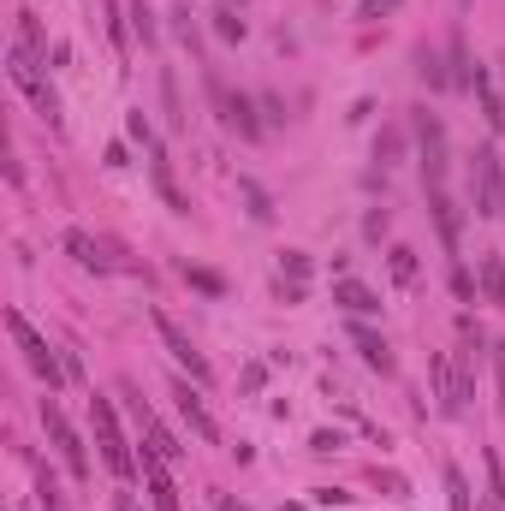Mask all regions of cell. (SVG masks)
I'll return each mask as SVG.
<instances>
[{"label":"cell","mask_w":505,"mask_h":511,"mask_svg":"<svg viewBox=\"0 0 505 511\" xmlns=\"http://www.w3.org/2000/svg\"><path fill=\"white\" fill-rule=\"evenodd\" d=\"M410 138H416V167H422V185L428 191H446V125L440 114H428V107H410Z\"/></svg>","instance_id":"obj_1"},{"label":"cell","mask_w":505,"mask_h":511,"mask_svg":"<svg viewBox=\"0 0 505 511\" xmlns=\"http://www.w3.org/2000/svg\"><path fill=\"white\" fill-rule=\"evenodd\" d=\"M90 422H96V446H101V464L119 476V482H131L143 464L131 458V446H125V434H119V416H114V398L90 393Z\"/></svg>","instance_id":"obj_2"},{"label":"cell","mask_w":505,"mask_h":511,"mask_svg":"<svg viewBox=\"0 0 505 511\" xmlns=\"http://www.w3.org/2000/svg\"><path fill=\"white\" fill-rule=\"evenodd\" d=\"M6 334L19 339V351H24V363H30V374H36L42 387L54 393L59 381H66V357H54V345H48L30 321H24V310H6Z\"/></svg>","instance_id":"obj_3"},{"label":"cell","mask_w":505,"mask_h":511,"mask_svg":"<svg viewBox=\"0 0 505 511\" xmlns=\"http://www.w3.org/2000/svg\"><path fill=\"white\" fill-rule=\"evenodd\" d=\"M469 191H476V215L482 220L505 215V167H500L493 149H476V161H469Z\"/></svg>","instance_id":"obj_4"},{"label":"cell","mask_w":505,"mask_h":511,"mask_svg":"<svg viewBox=\"0 0 505 511\" xmlns=\"http://www.w3.org/2000/svg\"><path fill=\"white\" fill-rule=\"evenodd\" d=\"M428 374H434V398H440V416H464L469 411V369L464 363H452L446 351H434L428 357Z\"/></svg>","instance_id":"obj_5"},{"label":"cell","mask_w":505,"mask_h":511,"mask_svg":"<svg viewBox=\"0 0 505 511\" xmlns=\"http://www.w3.org/2000/svg\"><path fill=\"white\" fill-rule=\"evenodd\" d=\"M155 334H161V345L173 351V363H178V369L191 374L196 387H209V381H214L209 357L196 351V345H191V334H185V327H178V321H173V315H167V310H155Z\"/></svg>","instance_id":"obj_6"},{"label":"cell","mask_w":505,"mask_h":511,"mask_svg":"<svg viewBox=\"0 0 505 511\" xmlns=\"http://www.w3.org/2000/svg\"><path fill=\"white\" fill-rule=\"evenodd\" d=\"M42 428H48V440H54V452L66 458V470H72V476L83 482V476H90V458H83V440H78V428H72V422H66V411L54 405V393L42 398Z\"/></svg>","instance_id":"obj_7"},{"label":"cell","mask_w":505,"mask_h":511,"mask_svg":"<svg viewBox=\"0 0 505 511\" xmlns=\"http://www.w3.org/2000/svg\"><path fill=\"white\" fill-rule=\"evenodd\" d=\"M137 464H143V488H149V499H155V511H185V506H178V488H173V476H167V458L143 446V458H137Z\"/></svg>","instance_id":"obj_8"},{"label":"cell","mask_w":505,"mask_h":511,"mask_svg":"<svg viewBox=\"0 0 505 511\" xmlns=\"http://www.w3.org/2000/svg\"><path fill=\"white\" fill-rule=\"evenodd\" d=\"M351 345L363 351V363H369L375 374H392V369H398V363H392V345L375 334V327H363V321H351Z\"/></svg>","instance_id":"obj_9"},{"label":"cell","mask_w":505,"mask_h":511,"mask_svg":"<svg viewBox=\"0 0 505 511\" xmlns=\"http://www.w3.org/2000/svg\"><path fill=\"white\" fill-rule=\"evenodd\" d=\"M173 405H178V416L191 422V434H196V440H220V428H214V416L202 411V398L191 393V381H178V387H173Z\"/></svg>","instance_id":"obj_10"},{"label":"cell","mask_w":505,"mask_h":511,"mask_svg":"<svg viewBox=\"0 0 505 511\" xmlns=\"http://www.w3.org/2000/svg\"><path fill=\"white\" fill-rule=\"evenodd\" d=\"M428 215H434V226H440V244L458 250V238H464V215H458V202H452L446 191H428Z\"/></svg>","instance_id":"obj_11"},{"label":"cell","mask_w":505,"mask_h":511,"mask_svg":"<svg viewBox=\"0 0 505 511\" xmlns=\"http://www.w3.org/2000/svg\"><path fill=\"white\" fill-rule=\"evenodd\" d=\"M149 178H155L161 202H167L173 215H191V202H185V191L173 185V161H167V149H149Z\"/></svg>","instance_id":"obj_12"},{"label":"cell","mask_w":505,"mask_h":511,"mask_svg":"<svg viewBox=\"0 0 505 511\" xmlns=\"http://www.w3.org/2000/svg\"><path fill=\"white\" fill-rule=\"evenodd\" d=\"M256 107H262V101H250V96H233V101H226V114H220V119H226V125H233V131H238V138H262V131H268V119H262V114H256Z\"/></svg>","instance_id":"obj_13"},{"label":"cell","mask_w":505,"mask_h":511,"mask_svg":"<svg viewBox=\"0 0 505 511\" xmlns=\"http://www.w3.org/2000/svg\"><path fill=\"white\" fill-rule=\"evenodd\" d=\"M333 303H339V310H351L357 321L381 310V297H375L369 286H363V279H339V286H333Z\"/></svg>","instance_id":"obj_14"},{"label":"cell","mask_w":505,"mask_h":511,"mask_svg":"<svg viewBox=\"0 0 505 511\" xmlns=\"http://www.w3.org/2000/svg\"><path fill=\"white\" fill-rule=\"evenodd\" d=\"M476 101H482V119H487V131L500 138V131H505V101H500V90L487 83V72H482V66H476Z\"/></svg>","instance_id":"obj_15"},{"label":"cell","mask_w":505,"mask_h":511,"mask_svg":"<svg viewBox=\"0 0 505 511\" xmlns=\"http://www.w3.org/2000/svg\"><path fill=\"white\" fill-rule=\"evenodd\" d=\"M482 297L493 303V310H505V256H482Z\"/></svg>","instance_id":"obj_16"},{"label":"cell","mask_w":505,"mask_h":511,"mask_svg":"<svg viewBox=\"0 0 505 511\" xmlns=\"http://www.w3.org/2000/svg\"><path fill=\"white\" fill-rule=\"evenodd\" d=\"M66 250H72V262H78V268H96V274H101V268H114L90 232H66Z\"/></svg>","instance_id":"obj_17"},{"label":"cell","mask_w":505,"mask_h":511,"mask_svg":"<svg viewBox=\"0 0 505 511\" xmlns=\"http://www.w3.org/2000/svg\"><path fill=\"white\" fill-rule=\"evenodd\" d=\"M482 464H487V493H482V511H505V464H500V452H482Z\"/></svg>","instance_id":"obj_18"},{"label":"cell","mask_w":505,"mask_h":511,"mask_svg":"<svg viewBox=\"0 0 505 511\" xmlns=\"http://www.w3.org/2000/svg\"><path fill=\"white\" fill-rule=\"evenodd\" d=\"M416 78H422L428 90H452V72L440 66V54H434V48H416Z\"/></svg>","instance_id":"obj_19"},{"label":"cell","mask_w":505,"mask_h":511,"mask_svg":"<svg viewBox=\"0 0 505 511\" xmlns=\"http://www.w3.org/2000/svg\"><path fill=\"white\" fill-rule=\"evenodd\" d=\"M214 36H220V42H244V36H250L244 12H238V6H214Z\"/></svg>","instance_id":"obj_20"},{"label":"cell","mask_w":505,"mask_h":511,"mask_svg":"<svg viewBox=\"0 0 505 511\" xmlns=\"http://www.w3.org/2000/svg\"><path fill=\"white\" fill-rule=\"evenodd\" d=\"M143 440H149V452H161V458H167V464H178V458H185V446H178L173 434L161 428V416H155V422H149V428H143Z\"/></svg>","instance_id":"obj_21"},{"label":"cell","mask_w":505,"mask_h":511,"mask_svg":"<svg viewBox=\"0 0 505 511\" xmlns=\"http://www.w3.org/2000/svg\"><path fill=\"white\" fill-rule=\"evenodd\" d=\"M24 96H30V101H36V114L42 119H48V125H59V96H54V83H24Z\"/></svg>","instance_id":"obj_22"},{"label":"cell","mask_w":505,"mask_h":511,"mask_svg":"<svg viewBox=\"0 0 505 511\" xmlns=\"http://www.w3.org/2000/svg\"><path fill=\"white\" fill-rule=\"evenodd\" d=\"M125 12H131V24H137V36H143V48H155L161 24H155V12H149V0H131V6H125Z\"/></svg>","instance_id":"obj_23"},{"label":"cell","mask_w":505,"mask_h":511,"mask_svg":"<svg viewBox=\"0 0 505 511\" xmlns=\"http://www.w3.org/2000/svg\"><path fill=\"white\" fill-rule=\"evenodd\" d=\"M398 155H405V131L392 125V131H381V138H375V161H381V167H392Z\"/></svg>","instance_id":"obj_24"},{"label":"cell","mask_w":505,"mask_h":511,"mask_svg":"<svg viewBox=\"0 0 505 511\" xmlns=\"http://www.w3.org/2000/svg\"><path fill=\"white\" fill-rule=\"evenodd\" d=\"M446 493H452V511H476V506H469V482H464L458 464H446Z\"/></svg>","instance_id":"obj_25"},{"label":"cell","mask_w":505,"mask_h":511,"mask_svg":"<svg viewBox=\"0 0 505 511\" xmlns=\"http://www.w3.org/2000/svg\"><path fill=\"white\" fill-rule=\"evenodd\" d=\"M185 279H191L196 292H209V297H220V292H226V279L214 274V268H185Z\"/></svg>","instance_id":"obj_26"},{"label":"cell","mask_w":505,"mask_h":511,"mask_svg":"<svg viewBox=\"0 0 505 511\" xmlns=\"http://www.w3.org/2000/svg\"><path fill=\"white\" fill-rule=\"evenodd\" d=\"M392 279H398V286H410V279H416V250H405V244L392 250Z\"/></svg>","instance_id":"obj_27"},{"label":"cell","mask_w":505,"mask_h":511,"mask_svg":"<svg viewBox=\"0 0 505 511\" xmlns=\"http://www.w3.org/2000/svg\"><path fill=\"white\" fill-rule=\"evenodd\" d=\"M375 488L387 493V499H405V493H410V482H405L398 470H375Z\"/></svg>","instance_id":"obj_28"},{"label":"cell","mask_w":505,"mask_h":511,"mask_svg":"<svg viewBox=\"0 0 505 511\" xmlns=\"http://www.w3.org/2000/svg\"><path fill=\"white\" fill-rule=\"evenodd\" d=\"M238 191H244V202H250V215H256V220H268V215H273V208H268V191H262V185H250V178H244Z\"/></svg>","instance_id":"obj_29"},{"label":"cell","mask_w":505,"mask_h":511,"mask_svg":"<svg viewBox=\"0 0 505 511\" xmlns=\"http://www.w3.org/2000/svg\"><path fill=\"white\" fill-rule=\"evenodd\" d=\"M387 226H392V215H387V208H369V215H363V238H375V244L387 238Z\"/></svg>","instance_id":"obj_30"},{"label":"cell","mask_w":505,"mask_h":511,"mask_svg":"<svg viewBox=\"0 0 505 511\" xmlns=\"http://www.w3.org/2000/svg\"><path fill=\"white\" fill-rule=\"evenodd\" d=\"M36 493H42V511H66V499H59V482H54V476H48V470H42Z\"/></svg>","instance_id":"obj_31"},{"label":"cell","mask_w":505,"mask_h":511,"mask_svg":"<svg viewBox=\"0 0 505 511\" xmlns=\"http://www.w3.org/2000/svg\"><path fill=\"white\" fill-rule=\"evenodd\" d=\"M19 48H30V54L42 48V24L30 19V12H19Z\"/></svg>","instance_id":"obj_32"},{"label":"cell","mask_w":505,"mask_h":511,"mask_svg":"<svg viewBox=\"0 0 505 511\" xmlns=\"http://www.w3.org/2000/svg\"><path fill=\"white\" fill-rule=\"evenodd\" d=\"M125 131H131V138L143 143V149H161V143H155V125H149L143 114H131V119H125Z\"/></svg>","instance_id":"obj_33"},{"label":"cell","mask_w":505,"mask_h":511,"mask_svg":"<svg viewBox=\"0 0 505 511\" xmlns=\"http://www.w3.org/2000/svg\"><path fill=\"white\" fill-rule=\"evenodd\" d=\"M280 268H286L292 279H304V274H310V256H304V250H286V256H280Z\"/></svg>","instance_id":"obj_34"},{"label":"cell","mask_w":505,"mask_h":511,"mask_svg":"<svg viewBox=\"0 0 505 511\" xmlns=\"http://www.w3.org/2000/svg\"><path fill=\"white\" fill-rule=\"evenodd\" d=\"M452 292L464 297V303H476V279H469V268H452Z\"/></svg>","instance_id":"obj_35"},{"label":"cell","mask_w":505,"mask_h":511,"mask_svg":"<svg viewBox=\"0 0 505 511\" xmlns=\"http://www.w3.org/2000/svg\"><path fill=\"white\" fill-rule=\"evenodd\" d=\"M398 6H405V0H363L357 19H381V12H398Z\"/></svg>","instance_id":"obj_36"},{"label":"cell","mask_w":505,"mask_h":511,"mask_svg":"<svg viewBox=\"0 0 505 511\" xmlns=\"http://www.w3.org/2000/svg\"><path fill=\"white\" fill-rule=\"evenodd\" d=\"M339 446H345V440H339V434H333V428H321V434H315V440H310V452H321V458H327V452H339Z\"/></svg>","instance_id":"obj_37"},{"label":"cell","mask_w":505,"mask_h":511,"mask_svg":"<svg viewBox=\"0 0 505 511\" xmlns=\"http://www.w3.org/2000/svg\"><path fill=\"white\" fill-rule=\"evenodd\" d=\"M493 374H500V422H505V339L493 345Z\"/></svg>","instance_id":"obj_38"},{"label":"cell","mask_w":505,"mask_h":511,"mask_svg":"<svg viewBox=\"0 0 505 511\" xmlns=\"http://www.w3.org/2000/svg\"><path fill=\"white\" fill-rule=\"evenodd\" d=\"M262 114H268V125H286V101H280V96H262Z\"/></svg>","instance_id":"obj_39"},{"label":"cell","mask_w":505,"mask_h":511,"mask_svg":"<svg viewBox=\"0 0 505 511\" xmlns=\"http://www.w3.org/2000/svg\"><path fill=\"white\" fill-rule=\"evenodd\" d=\"M351 493L345 488H315V506H345Z\"/></svg>","instance_id":"obj_40"},{"label":"cell","mask_w":505,"mask_h":511,"mask_svg":"<svg viewBox=\"0 0 505 511\" xmlns=\"http://www.w3.org/2000/svg\"><path fill=\"white\" fill-rule=\"evenodd\" d=\"M458 334H464L469 345H482V327H476V315H458Z\"/></svg>","instance_id":"obj_41"},{"label":"cell","mask_w":505,"mask_h":511,"mask_svg":"<svg viewBox=\"0 0 505 511\" xmlns=\"http://www.w3.org/2000/svg\"><path fill=\"white\" fill-rule=\"evenodd\" d=\"M220 511H250V506H238V499H220Z\"/></svg>","instance_id":"obj_42"},{"label":"cell","mask_w":505,"mask_h":511,"mask_svg":"<svg viewBox=\"0 0 505 511\" xmlns=\"http://www.w3.org/2000/svg\"><path fill=\"white\" fill-rule=\"evenodd\" d=\"M280 511H310V506H280Z\"/></svg>","instance_id":"obj_43"}]
</instances>
